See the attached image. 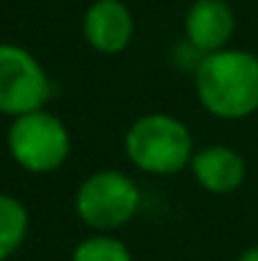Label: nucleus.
Here are the masks:
<instances>
[{
  "instance_id": "6",
  "label": "nucleus",
  "mask_w": 258,
  "mask_h": 261,
  "mask_svg": "<svg viewBox=\"0 0 258 261\" xmlns=\"http://www.w3.org/2000/svg\"><path fill=\"white\" fill-rule=\"evenodd\" d=\"M233 33H236V15L228 0H195L185 13L187 46L200 56L228 48Z\"/></svg>"
},
{
  "instance_id": "7",
  "label": "nucleus",
  "mask_w": 258,
  "mask_h": 261,
  "mask_svg": "<svg viewBox=\"0 0 258 261\" xmlns=\"http://www.w3.org/2000/svg\"><path fill=\"white\" fill-rule=\"evenodd\" d=\"M84 38L104 56L122 54L134 38L132 10L122 0H94L84 13Z\"/></svg>"
},
{
  "instance_id": "3",
  "label": "nucleus",
  "mask_w": 258,
  "mask_h": 261,
  "mask_svg": "<svg viewBox=\"0 0 258 261\" xmlns=\"http://www.w3.org/2000/svg\"><path fill=\"white\" fill-rule=\"evenodd\" d=\"M142 205L139 185L122 170H96L86 177L76 190L74 208L81 223L99 231L111 233L127 226Z\"/></svg>"
},
{
  "instance_id": "10",
  "label": "nucleus",
  "mask_w": 258,
  "mask_h": 261,
  "mask_svg": "<svg viewBox=\"0 0 258 261\" xmlns=\"http://www.w3.org/2000/svg\"><path fill=\"white\" fill-rule=\"evenodd\" d=\"M71 261H134L132 251L124 241L114 239L111 233L89 236L71 251Z\"/></svg>"
},
{
  "instance_id": "11",
  "label": "nucleus",
  "mask_w": 258,
  "mask_h": 261,
  "mask_svg": "<svg viewBox=\"0 0 258 261\" xmlns=\"http://www.w3.org/2000/svg\"><path fill=\"white\" fill-rule=\"evenodd\" d=\"M238 261H258V244L256 246H248V249L238 256Z\"/></svg>"
},
{
  "instance_id": "2",
  "label": "nucleus",
  "mask_w": 258,
  "mask_h": 261,
  "mask_svg": "<svg viewBox=\"0 0 258 261\" xmlns=\"http://www.w3.org/2000/svg\"><path fill=\"white\" fill-rule=\"evenodd\" d=\"M124 152L147 175H175L190 168L195 145L185 122L167 112L137 117L124 135Z\"/></svg>"
},
{
  "instance_id": "4",
  "label": "nucleus",
  "mask_w": 258,
  "mask_h": 261,
  "mask_svg": "<svg viewBox=\"0 0 258 261\" xmlns=\"http://www.w3.org/2000/svg\"><path fill=\"white\" fill-rule=\"evenodd\" d=\"M8 150L23 170L53 173L66 163L71 152V137L66 124L56 114L36 109L13 117V124L8 129Z\"/></svg>"
},
{
  "instance_id": "8",
  "label": "nucleus",
  "mask_w": 258,
  "mask_h": 261,
  "mask_svg": "<svg viewBox=\"0 0 258 261\" xmlns=\"http://www.w3.org/2000/svg\"><path fill=\"white\" fill-rule=\"evenodd\" d=\"M190 170L200 188H205L208 193L225 195L243 185L246 160L241 158L238 150L228 145H208L203 150H195Z\"/></svg>"
},
{
  "instance_id": "5",
  "label": "nucleus",
  "mask_w": 258,
  "mask_h": 261,
  "mask_svg": "<svg viewBox=\"0 0 258 261\" xmlns=\"http://www.w3.org/2000/svg\"><path fill=\"white\" fill-rule=\"evenodd\" d=\"M51 99V79L38 59L13 43H0V112L20 117Z\"/></svg>"
},
{
  "instance_id": "1",
  "label": "nucleus",
  "mask_w": 258,
  "mask_h": 261,
  "mask_svg": "<svg viewBox=\"0 0 258 261\" xmlns=\"http://www.w3.org/2000/svg\"><path fill=\"white\" fill-rule=\"evenodd\" d=\"M195 94L218 119H246L258 112V56L243 48H220L195 64Z\"/></svg>"
},
{
  "instance_id": "9",
  "label": "nucleus",
  "mask_w": 258,
  "mask_h": 261,
  "mask_svg": "<svg viewBox=\"0 0 258 261\" xmlns=\"http://www.w3.org/2000/svg\"><path fill=\"white\" fill-rule=\"evenodd\" d=\"M25 233H28L25 205L13 195L0 193V261L13 256L20 249V244L25 241Z\"/></svg>"
}]
</instances>
